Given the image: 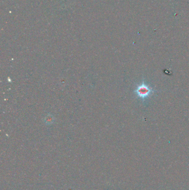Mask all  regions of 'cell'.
<instances>
[{"label": "cell", "mask_w": 189, "mask_h": 190, "mask_svg": "<svg viewBox=\"0 0 189 190\" xmlns=\"http://www.w3.org/2000/svg\"><path fill=\"white\" fill-rule=\"evenodd\" d=\"M155 92V91L149 86L144 82L139 85L135 89V93L138 98L144 101L150 98Z\"/></svg>", "instance_id": "1"}]
</instances>
